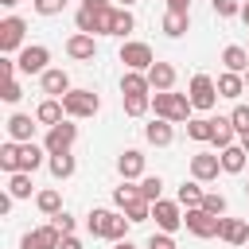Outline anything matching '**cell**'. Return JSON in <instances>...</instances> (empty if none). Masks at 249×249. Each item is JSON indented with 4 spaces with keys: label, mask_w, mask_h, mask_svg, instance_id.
<instances>
[{
    "label": "cell",
    "mask_w": 249,
    "mask_h": 249,
    "mask_svg": "<svg viewBox=\"0 0 249 249\" xmlns=\"http://www.w3.org/2000/svg\"><path fill=\"white\" fill-rule=\"evenodd\" d=\"M187 8H191V0H167V12H183V16H191Z\"/></svg>",
    "instance_id": "obj_47"
},
{
    "label": "cell",
    "mask_w": 249,
    "mask_h": 249,
    "mask_svg": "<svg viewBox=\"0 0 249 249\" xmlns=\"http://www.w3.org/2000/svg\"><path fill=\"white\" fill-rule=\"evenodd\" d=\"M0 171H8V175L19 171V144H16V140L0 144Z\"/></svg>",
    "instance_id": "obj_30"
},
{
    "label": "cell",
    "mask_w": 249,
    "mask_h": 249,
    "mask_svg": "<svg viewBox=\"0 0 249 249\" xmlns=\"http://www.w3.org/2000/svg\"><path fill=\"white\" fill-rule=\"evenodd\" d=\"M124 218L136 226V222H148L152 218V202L148 198H140V202H132V206H124Z\"/></svg>",
    "instance_id": "obj_38"
},
{
    "label": "cell",
    "mask_w": 249,
    "mask_h": 249,
    "mask_svg": "<svg viewBox=\"0 0 249 249\" xmlns=\"http://www.w3.org/2000/svg\"><path fill=\"white\" fill-rule=\"evenodd\" d=\"M47 167H51V175H54V179H70L78 163H74V156L66 152V156H51V160H47Z\"/></svg>",
    "instance_id": "obj_32"
},
{
    "label": "cell",
    "mask_w": 249,
    "mask_h": 249,
    "mask_svg": "<svg viewBox=\"0 0 249 249\" xmlns=\"http://www.w3.org/2000/svg\"><path fill=\"white\" fill-rule=\"evenodd\" d=\"M241 148H245V156H249V132H241V140H237Z\"/></svg>",
    "instance_id": "obj_52"
},
{
    "label": "cell",
    "mask_w": 249,
    "mask_h": 249,
    "mask_svg": "<svg viewBox=\"0 0 249 249\" xmlns=\"http://www.w3.org/2000/svg\"><path fill=\"white\" fill-rule=\"evenodd\" d=\"M218 237L226 245H245L249 241V222H241V218H218Z\"/></svg>",
    "instance_id": "obj_14"
},
{
    "label": "cell",
    "mask_w": 249,
    "mask_h": 249,
    "mask_svg": "<svg viewBox=\"0 0 249 249\" xmlns=\"http://www.w3.org/2000/svg\"><path fill=\"white\" fill-rule=\"evenodd\" d=\"M144 140L148 144H156V148H167L171 140H175V128H171V121H152V124H144Z\"/></svg>",
    "instance_id": "obj_22"
},
{
    "label": "cell",
    "mask_w": 249,
    "mask_h": 249,
    "mask_svg": "<svg viewBox=\"0 0 249 249\" xmlns=\"http://www.w3.org/2000/svg\"><path fill=\"white\" fill-rule=\"evenodd\" d=\"M31 4H35L39 16H58V12L66 8V0H31Z\"/></svg>",
    "instance_id": "obj_42"
},
{
    "label": "cell",
    "mask_w": 249,
    "mask_h": 249,
    "mask_svg": "<svg viewBox=\"0 0 249 249\" xmlns=\"http://www.w3.org/2000/svg\"><path fill=\"white\" fill-rule=\"evenodd\" d=\"M58 245H62V233H58L54 226L27 230V233H23V241H19V249H58Z\"/></svg>",
    "instance_id": "obj_12"
},
{
    "label": "cell",
    "mask_w": 249,
    "mask_h": 249,
    "mask_svg": "<svg viewBox=\"0 0 249 249\" xmlns=\"http://www.w3.org/2000/svg\"><path fill=\"white\" fill-rule=\"evenodd\" d=\"M74 140H78V124L62 121V124L47 128V140H43V148H47V156H66V152L74 148Z\"/></svg>",
    "instance_id": "obj_5"
},
{
    "label": "cell",
    "mask_w": 249,
    "mask_h": 249,
    "mask_svg": "<svg viewBox=\"0 0 249 249\" xmlns=\"http://www.w3.org/2000/svg\"><path fill=\"white\" fill-rule=\"evenodd\" d=\"M233 136H237V128L230 124V117H214V140H210V144L222 152V148H230V144H233Z\"/></svg>",
    "instance_id": "obj_28"
},
{
    "label": "cell",
    "mask_w": 249,
    "mask_h": 249,
    "mask_svg": "<svg viewBox=\"0 0 249 249\" xmlns=\"http://www.w3.org/2000/svg\"><path fill=\"white\" fill-rule=\"evenodd\" d=\"M202 210L214 214V218H222V214H226V195H206V198H202Z\"/></svg>",
    "instance_id": "obj_40"
},
{
    "label": "cell",
    "mask_w": 249,
    "mask_h": 249,
    "mask_svg": "<svg viewBox=\"0 0 249 249\" xmlns=\"http://www.w3.org/2000/svg\"><path fill=\"white\" fill-rule=\"evenodd\" d=\"M35 124H39V121H31L27 113H12V117L4 121V128H8V140H16V144H31V136H35Z\"/></svg>",
    "instance_id": "obj_13"
},
{
    "label": "cell",
    "mask_w": 249,
    "mask_h": 249,
    "mask_svg": "<svg viewBox=\"0 0 249 249\" xmlns=\"http://www.w3.org/2000/svg\"><path fill=\"white\" fill-rule=\"evenodd\" d=\"M121 101H124V113L128 117H144L152 109V93H144V97H121Z\"/></svg>",
    "instance_id": "obj_36"
},
{
    "label": "cell",
    "mask_w": 249,
    "mask_h": 249,
    "mask_svg": "<svg viewBox=\"0 0 249 249\" xmlns=\"http://www.w3.org/2000/svg\"><path fill=\"white\" fill-rule=\"evenodd\" d=\"M245 89H249V70H245Z\"/></svg>",
    "instance_id": "obj_56"
},
{
    "label": "cell",
    "mask_w": 249,
    "mask_h": 249,
    "mask_svg": "<svg viewBox=\"0 0 249 249\" xmlns=\"http://www.w3.org/2000/svg\"><path fill=\"white\" fill-rule=\"evenodd\" d=\"M222 66H226L230 74H245V70H249V51H245V47H226V51H222Z\"/></svg>",
    "instance_id": "obj_25"
},
{
    "label": "cell",
    "mask_w": 249,
    "mask_h": 249,
    "mask_svg": "<svg viewBox=\"0 0 249 249\" xmlns=\"http://www.w3.org/2000/svg\"><path fill=\"white\" fill-rule=\"evenodd\" d=\"M148 82H152V89H156V93H167V89H175V66H171V62H152V70H148Z\"/></svg>",
    "instance_id": "obj_18"
},
{
    "label": "cell",
    "mask_w": 249,
    "mask_h": 249,
    "mask_svg": "<svg viewBox=\"0 0 249 249\" xmlns=\"http://www.w3.org/2000/svg\"><path fill=\"white\" fill-rule=\"evenodd\" d=\"M113 249H136V245H132V241L124 237V241H113Z\"/></svg>",
    "instance_id": "obj_51"
},
{
    "label": "cell",
    "mask_w": 249,
    "mask_h": 249,
    "mask_svg": "<svg viewBox=\"0 0 249 249\" xmlns=\"http://www.w3.org/2000/svg\"><path fill=\"white\" fill-rule=\"evenodd\" d=\"M0 4H4V8H16V4H19V0H0Z\"/></svg>",
    "instance_id": "obj_54"
},
{
    "label": "cell",
    "mask_w": 249,
    "mask_h": 249,
    "mask_svg": "<svg viewBox=\"0 0 249 249\" xmlns=\"http://www.w3.org/2000/svg\"><path fill=\"white\" fill-rule=\"evenodd\" d=\"M62 109H66L70 121H82V117H93V113L101 109V97H97L93 89H70V93L62 97Z\"/></svg>",
    "instance_id": "obj_3"
},
{
    "label": "cell",
    "mask_w": 249,
    "mask_h": 249,
    "mask_svg": "<svg viewBox=\"0 0 249 249\" xmlns=\"http://www.w3.org/2000/svg\"><path fill=\"white\" fill-rule=\"evenodd\" d=\"M8 195H12V198H31V175H27V171L8 175Z\"/></svg>",
    "instance_id": "obj_33"
},
{
    "label": "cell",
    "mask_w": 249,
    "mask_h": 249,
    "mask_svg": "<svg viewBox=\"0 0 249 249\" xmlns=\"http://www.w3.org/2000/svg\"><path fill=\"white\" fill-rule=\"evenodd\" d=\"M47 160H51V156H47V148H43V144H35V140H31V144H19V171H27V175H31V171H39Z\"/></svg>",
    "instance_id": "obj_17"
},
{
    "label": "cell",
    "mask_w": 249,
    "mask_h": 249,
    "mask_svg": "<svg viewBox=\"0 0 249 249\" xmlns=\"http://www.w3.org/2000/svg\"><path fill=\"white\" fill-rule=\"evenodd\" d=\"M152 218H156V226H160V233H175V230L183 226V214H179V202H167V198H160V202H152Z\"/></svg>",
    "instance_id": "obj_10"
},
{
    "label": "cell",
    "mask_w": 249,
    "mask_h": 249,
    "mask_svg": "<svg viewBox=\"0 0 249 249\" xmlns=\"http://www.w3.org/2000/svg\"><path fill=\"white\" fill-rule=\"evenodd\" d=\"M202 198H206V195H202V187H198V183H183V187H179V202H183L187 210H198V206H202Z\"/></svg>",
    "instance_id": "obj_34"
},
{
    "label": "cell",
    "mask_w": 249,
    "mask_h": 249,
    "mask_svg": "<svg viewBox=\"0 0 249 249\" xmlns=\"http://www.w3.org/2000/svg\"><path fill=\"white\" fill-rule=\"evenodd\" d=\"M82 8H93V12H97V8H113V4H109V0H82Z\"/></svg>",
    "instance_id": "obj_49"
},
{
    "label": "cell",
    "mask_w": 249,
    "mask_h": 249,
    "mask_svg": "<svg viewBox=\"0 0 249 249\" xmlns=\"http://www.w3.org/2000/svg\"><path fill=\"white\" fill-rule=\"evenodd\" d=\"M39 86L51 97H66L70 93V74L66 70H47V74H39Z\"/></svg>",
    "instance_id": "obj_19"
},
{
    "label": "cell",
    "mask_w": 249,
    "mask_h": 249,
    "mask_svg": "<svg viewBox=\"0 0 249 249\" xmlns=\"http://www.w3.org/2000/svg\"><path fill=\"white\" fill-rule=\"evenodd\" d=\"M62 117H66L62 97H47V101H39V109H35V121H39V124H47V128L62 124Z\"/></svg>",
    "instance_id": "obj_21"
},
{
    "label": "cell",
    "mask_w": 249,
    "mask_h": 249,
    "mask_svg": "<svg viewBox=\"0 0 249 249\" xmlns=\"http://www.w3.org/2000/svg\"><path fill=\"white\" fill-rule=\"evenodd\" d=\"M66 54L78 58V62H93V58H97V43H93V35H82V31L70 35V39H66Z\"/></svg>",
    "instance_id": "obj_15"
},
{
    "label": "cell",
    "mask_w": 249,
    "mask_h": 249,
    "mask_svg": "<svg viewBox=\"0 0 249 249\" xmlns=\"http://www.w3.org/2000/svg\"><path fill=\"white\" fill-rule=\"evenodd\" d=\"M23 31H27V23H23L19 16H8V19H0V51H4V54L19 51V47H23Z\"/></svg>",
    "instance_id": "obj_8"
},
{
    "label": "cell",
    "mask_w": 249,
    "mask_h": 249,
    "mask_svg": "<svg viewBox=\"0 0 249 249\" xmlns=\"http://www.w3.org/2000/svg\"><path fill=\"white\" fill-rule=\"evenodd\" d=\"M241 19H245V27H249V0L241 4Z\"/></svg>",
    "instance_id": "obj_53"
},
{
    "label": "cell",
    "mask_w": 249,
    "mask_h": 249,
    "mask_svg": "<svg viewBox=\"0 0 249 249\" xmlns=\"http://www.w3.org/2000/svg\"><path fill=\"white\" fill-rule=\"evenodd\" d=\"M245 51H249V47H245Z\"/></svg>",
    "instance_id": "obj_58"
},
{
    "label": "cell",
    "mask_w": 249,
    "mask_h": 249,
    "mask_svg": "<svg viewBox=\"0 0 249 249\" xmlns=\"http://www.w3.org/2000/svg\"><path fill=\"white\" fill-rule=\"evenodd\" d=\"M245 93V74H218V97H241Z\"/></svg>",
    "instance_id": "obj_26"
},
{
    "label": "cell",
    "mask_w": 249,
    "mask_h": 249,
    "mask_svg": "<svg viewBox=\"0 0 249 249\" xmlns=\"http://www.w3.org/2000/svg\"><path fill=\"white\" fill-rule=\"evenodd\" d=\"M183 226H187L195 237H202V241H206V237H218V218L206 214L202 206H198V210H187V214H183Z\"/></svg>",
    "instance_id": "obj_11"
},
{
    "label": "cell",
    "mask_w": 249,
    "mask_h": 249,
    "mask_svg": "<svg viewBox=\"0 0 249 249\" xmlns=\"http://www.w3.org/2000/svg\"><path fill=\"white\" fill-rule=\"evenodd\" d=\"M0 97H4L8 105H16V101L23 97V89H19V82H16V78H12V82H4V86H0Z\"/></svg>",
    "instance_id": "obj_43"
},
{
    "label": "cell",
    "mask_w": 249,
    "mask_h": 249,
    "mask_svg": "<svg viewBox=\"0 0 249 249\" xmlns=\"http://www.w3.org/2000/svg\"><path fill=\"white\" fill-rule=\"evenodd\" d=\"M121 4H124V8H128V4H136V0H121Z\"/></svg>",
    "instance_id": "obj_55"
},
{
    "label": "cell",
    "mask_w": 249,
    "mask_h": 249,
    "mask_svg": "<svg viewBox=\"0 0 249 249\" xmlns=\"http://www.w3.org/2000/svg\"><path fill=\"white\" fill-rule=\"evenodd\" d=\"M160 191H163V179H160V175H144V179H140V195H144L148 202H160Z\"/></svg>",
    "instance_id": "obj_37"
},
{
    "label": "cell",
    "mask_w": 249,
    "mask_h": 249,
    "mask_svg": "<svg viewBox=\"0 0 249 249\" xmlns=\"http://www.w3.org/2000/svg\"><path fill=\"white\" fill-rule=\"evenodd\" d=\"M187 97H191V105L195 109H214L218 105V82L210 78V74H195L191 78V86H187Z\"/></svg>",
    "instance_id": "obj_4"
},
{
    "label": "cell",
    "mask_w": 249,
    "mask_h": 249,
    "mask_svg": "<svg viewBox=\"0 0 249 249\" xmlns=\"http://www.w3.org/2000/svg\"><path fill=\"white\" fill-rule=\"evenodd\" d=\"M58 249H86V245H82V241H78V237H74V233H66V237H62V245H58Z\"/></svg>",
    "instance_id": "obj_48"
},
{
    "label": "cell",
    "mask_w": 249,
    "mask_h": 249,
    "mask_svg": "<svg viewBox=\"0 0 249 249\" xmlns=\"http://www.w3.org/2000/svg\"><path fill=\"white\" fill-rule=\"evenodd\" d=\"M16 70H19V62H16V58H0V78H4V82H12V78H16Z\"/></svg>",
    "instance_id": "obj_46"
},
{
    "label": "cell",
    "mask_w": 249,
    "mask_h": 249,
    "mask_svg": "<svg viewBox=\"0 0 249 249\" xmlns=\"http://www.w3.org/2000/svg\"><path fill=\"white\" fill-rule=\"evenodd\" d=\"M218 171H222V156H214V152H195L191 156L195 183H210V179H218Z\"/></svg>",
    "instance_id": "obj_9"
},
{
    "label": "cell",
    "mask_w": 249,
    "mask_h": 249,
    "mask_svg": "<svg viewBox=\"0 0 249 249\" xmlns=\"http://www.w3.org/2000/svg\"><path fill=\"white\" fill-rule=\"evenodd\" d=\"M128 218L124 214H117V210H101V206H93L89 214H86V230L93 233V237H105V241H124V233H128Z\"/></svg>",
    "instance_id": "obj_1"
},
{
    "label": "cell",
    "mask_w": 249,
    "mask_h": 249,
    "mask_svg": "<svg viewBox=\"0 0 249 249\" xmlns=\"http://www.w3.org/2000/svg\"><path fill=\"white\" fill-rule=\"evenodd\" d=\"M140 198H144V195H140V183H128V179L113 191V202H117L121 210H124V206H132V202H140Z\"/></svg>",
    "instance_id": "obj_31"
},
{
    "label": "cell",
    "mask_w": 249,
    "mask_h": 249,
    "mask_svg": "<svg viewBox=\"0 0 249 249\" xmlns=\"http://www.w3.org/2000/svg\"><path fill=\"white\" fill-rule=\"evenodd\" d=\"M152 109H156V117L160 121H171V124H179V121H191V97L187 93H175V89H167V93H152Z\"/></svg>",
    "instance_id": "obj_2"
},
{
    "label": "cell",
    "mask_w": 249,
    "mask_h": 249,
    "mask_svg": "<svg viewBox=\"0 0 249 249\" xmlns=\"http://www.w3.org/2000/svg\"><path fill=\"white\" fill-rule=\"evenodd\" d=\"M245 195H249V183H245Z\"/></svg>",
    "instance_id": "obj_57"
},
{
    "label": "cell",
    "mask_w": 249,
    "mask_h": 249,
    "mask_svg": "<svg viewBox=\"0 0 249 249\" xmlns=\"http://www.w3.org/2000/svg\"><path fill=\"white\" fill-rule=\"evenodd\" d=\"M35 206H39L47 218H54V214H62V195H58L54 187H47V191H39V195H35Z\"/></svg>",
    "instance_id": "obj_29"
},
{
    "label": "cell",
    "mask_w": 249,
    "mask_h": 249,
    "mask_svg": "<svg viewBox=\"0 0 249 249\" xmlns=\"http://www.w3.org/2000/svg\"><path fill=\"white\" fill-rule=\"evenodd\" d=\"M132 27H136L132 12H128V8H117V16H113V35H121V39H124V35H128Z\"/></svg>",
    "instance_id": "obj_35"
},
{
    "label": "cell",
    "mask_w": 249,
    "mask_h": 249,
    "mask_svg": "<svg viewBox=\"0 0 249 249\" xmlns=\"http://www.w3.org/2000/svg\"><path fill=\"white\" fill-rule=\"evenodd\" d=\"M245 160H249V156H245L241 144L222 148V171H226V175H241V171H245Z\"/></svg>",
    "instance_id": "obj_23"
},
{
    "label": "cell",
    "mask_w": 249,
    "mask_h": 249,
    "mask_svg": "<svg viewBox=\"0 0 249 249\" xmlns=\"http://www.w3.org/2000/svg\"><path fill=\"white\" fill-rule=\"evenodd\" d=\"M121 62H124L128 70L148 74V70H152V62H156V54H152V47H148V43H121Z\"/></svg>",
    "instance_id": "obj_6"
},
{
    "label": "cell",
    "mask_w": 249,
    "mask_h": 249,
    "mask_svg": "<svg viewBox=\"0 0 249 249\" xmlns=\"http://www.w3.org/2000/svg\"><path fill=\"white\" fill-rule=\"evenodd\" d=\"M51 226H54L62 237H66V233H74V218H70L66 210H62V214H54V218H51Z\"/></svg>",
    "instance_id": "obj_44"
},
{
    "label": "cell",
    "mask_w": 249,
    "mask_h": 249,
    "mask_svg": "<svg viewBox=\"0 0 249 249\" xmlns=\"http://www.w3.org/2000/svg\"><path fill=\"white\" fill-rule=\"evenodd\" d=\"M210 4H214V16H222V19L241 16V4H237V0H210Z\"/></svg>",
    "instance_id": "obj_41"
},
{
    "label": "cell",
    "mask_w": 249,
    "mask_h": 249,
    "mask_svg": "<svg viewBox=\"0 0 249 249\" xmlns=\"http://www.w3.org/2000/svg\"><path fill=\"white\" fill-rule=\"evenodd\" d=\"M117 171H121V179H144V152H136V148H124L121 152V160H117Z\"/></svg>",
    "instance_id": "obj_16"
},
{
    "label": "cell",
    "mask_w": 249,
    "mask_h": 249,
    "mask_svg": "<svg viewBox=\"0 0 249 249\" xmlns=\"http://www.w3.org/2000/svg\"><path fill=\"white\" fill-rule=\"evenodd\" d=\"M148 249H175V237H171V233H152Z\"/></svg>",
    "instance_id": "obj_45"
},
{
    "label": "cell",
    "mask_w": 249,
    "mask_h": 249,
    "mask_svg": "<svg viewBox=\"0 0 249 249\" xmlns=\"http://www.w3.org/2000/svg\"><path fill=\"white\" fill-rule=\"evenodd\" d=\"M230 124L237 128V136H241V132H249V105H233V113H230Z\"/></svg>",
    "instance_id": "obj_39"
},
{
    "label": "cell",
    "mask_w": 249,
    "mask_h": 249,
    "mask_svg": "<svg viewBox=\"0 0 249 249\" xmlns=\"http://www.w3.org/2000/svg\"><path fill=\"white\" fill-rule=\"evenodd\" d=\"M19 74H47V62H51V51L43 47V43H31V47H23L19 51Z\"/></svg>",
    "instance_id": "obj_7"
},
{
    "label": "cell",
    "mask_w": 249,
    "mask_h": 249,
    "mask_svg": "<svg viewBox=\"0 0 249 249\" xmlns=\"http://www.w3.org/2000/svg\"><path fill=\"white\" fill-rule=\"evenodd\" d=\"M144 93H152L148 74H140V70H124V78H121V97H144Z\"/></svg>",
    "instance_id": "obj_20"
},
{
    "label": "cell",
    "mask_w": 249,
    "mask_h": 249,
    "mask_svg": "<svg viewBox=\"0 0 249 249\" xmlns=\"http://www.w3.org/2000/svg\"><path fill=\"white\" fill-rule=\"evenodd\" d=\"M187 136H191L195 144L214 140V117H191V121H187Z\"/></svg>",
    "instance_id": "obj_24"
},
{
    "label": "cell",
    "mask_w": 249,
    "mask_h": 249,
    "mask_svg": "<svg viewBox=\"0 0 249 249\" xmlns=\"http://www.w3.org/2000/svg\"><path fill=\"white\" fill-rule=\"evenodd\" d=\"M12 202H16L12 195H0V214H8V210H12Z\"/></svg>",
    "instance_id": "obj_50"
},
{
    "label": "cell",
    "mask_w": 249,
    "mask_h": 249,
    "mask_svg": "<svg viewBox=\"0 0 249 249\" xmlns=\"http://www.w3.org/2000/svg\"><path fill=\"white\" fill-rule=\"evenodd\" d=\"M160 27H163V35H167V39H179V35H187V27H191V16H183V12H167Z\"/></svg>",
    "instance_id": "obj_27"
}]
</instances>
